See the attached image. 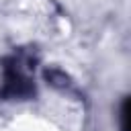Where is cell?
I'll return each mask as SVG.
<instances>
[{
    "label": "cell",
    "instance_id": "cell-1",
    "mask_svg": "<svg viewBox=\"0 0 131 131\" xmlns=\"http://www.w3.org/2000/svg\"><path fill=\"white\" fill-rule=\"evenodd\" d=\"M121 121H123V131H129V100H125V102H123Z\"/></svg>",
    "mask_w": 131,
    "mask_h": 131
}]
</instances>
